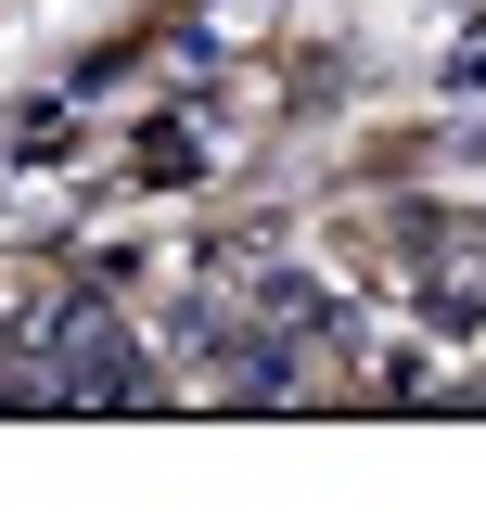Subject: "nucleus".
Instances as JSON below:
<instances>
[{
  "mask_svg": "<svg viewBox=\"0 0 486 512\" xmlns=\"http://www.w3.org/2000/svg\"><path fill=\"white\" fill-rule=\"evenodd\" d=\"M39 346H52L39 397H77V410H141V397H154V372H141V346H128V320L103 308V295H64V308L39 320Z\"/></svg>",
  "mask_w": 486,
  "mask_h": 512,
  "instance_id": "obj_1",
  "label": "nucleus"
},
{
  "mask_svg": "<svg viewBox=\"0 0 486 512\" xmlns=\"http://www.w3.org/2000/svg\"><path fill=\"white\" fill-rule=\"evenodd\" d=\"M256 308L282 320V333H333V320H346V308H333V282H307V269H256Z\"/></svg>",
  "mask_w": 486,
  "mask_h": 512,
  "instance_id": "obj_2",
  "label": "nucleus"
},
{
  "mask_svg": "<svg viewBox=\"0 0 486 512\" xmlns=\"http://www.w3.org/2000/svg\"><path fill=\"white\" fill-rule=\"evenodd\" d=\"M128 167H141V180H192L205 154H192V128H141V141H128Z\"/></svg>",
  "mask_w": 486,
  "mask_h": 512,
  "instance_id": "obj_3",
  "label": "nucleus"
},
{
  "mask_svg": "<svg viewBox=\"0 0 486 512\" xmlns=\"http://www.w3.org/2000/svg\"><path fill=\"white\" fill-rule=\"evenodd\" d=\"M0 346H13V320H0Z\"/></svg>",
  "mask_w": 486,
  "mask_h": 512,
  "instance_id": "obj_4",
  "label": "nucleus"
}]
</instances>
